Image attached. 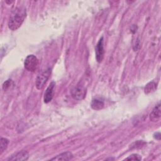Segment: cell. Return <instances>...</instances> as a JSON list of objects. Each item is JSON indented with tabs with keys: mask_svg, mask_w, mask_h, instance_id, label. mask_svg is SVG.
<instances>
[{
	"mask_svg": "<svg viewBox=\"0 0 161 161\" xmlns=\"http://www.w3.org/2000/svg\"><path fill=\"white\" fill-rule=\"evenodd\" d=\"M26 16V9L23 6L16 8L11 13L8 21V27L11 30H16L23 23Z\"/></svg>",
	"mask_w": 161,
	"mask_h": 161,
	"instance_id": "6da1fadb",
	"label": "cell"
},
{
	"mask_svg": "<svg viewBox=\"0 0 161 161\" xmlns=\"http://www.w3.org/2000/svg\"><path fill=\"white\" fill-rule=\"evenodd\" d=\"M25 68L29 72H35L38 67V60L34 55H28L24 62Z\"/></svg>",
	"mask_w": 161,
	"mask_h": 161,
	"instance_id": "3957f363",
	"label": "cell"
},
{
	"mask_svg": "<svg viewBox=\"0 0 161 161\" xmlns=\"http://www.w3.org/2000/svg\"><path fill=\"white\" fill-rule=\"evenodd\" d=\"M86 94V91L82 87L77 86L75 87L71 91V95L72 97L77 100H81L82 99Z\"/></svg>",
	"mask_w": 161,
	"mask_h": 161,
	"instance_id": "52a82bcc",
	"label": "cell"
},
{
	"mask_svg": "<svg viewBox=\"0 0 161 161\" xmlns=\"http://www.w3.org/2000/svg\"><path fill=\"white\" fill-rule=\"evenodd\" d=\"M153 137L157 139V140H160V133L159 132H157L153 135Z\"/></svg>",
	"mask_w": 161,
	"mask_h": 161,
	"instance_id": "9a60e30c",
	"label": "cell"
},
{
	"mask_svg": "<svg viewBox=\"0 0 161 161\" xmlns=\"http://www.w3.org/2000/svg\"><path fill=\"white\" fill-rule=\"evenodd\" d=\"M104 103L103 101L97 98L93 99L91 103V108L94 110H100L103 109L104 107Z\"/></svg>",
	"mask_w": 161,
	"mask_h": 161,
	"instance_id": "30bf717a",
	"label": "cell"
},
{
	"mask_svg": "<svg viewBox=\"0 0 161 161\" xmlns=\"http://www.w3.org/2000/svg\"><path fill=\"white\" fill-rule=\"evenodd\" d=\"M29 157V154L26 150H21L14 155H12L9 158L7 159V160L11 161H24L27 160Z\"/></svg>",
	"mask_w": 161,
	"mask_h": 161,
	"instance_id": "8992f818",
	"label": "cell"
},
{
	"mask_svg": "<svg viewBox=\"0 0 161 161\" xmlns=\"http://www.w3.org/2000/svg\"><path fill=\"white\" fill-rule=\"evenodd\" d=\"M156 89H157L156 83H155L153 81L150 82L145 86V87L144 88V92L146 94H148L149 93H151V92L155 91V90Z\"/></svg>",
	"mask_w": 161,
	"mask_h": 161,
	"instance_id": "8fae6325",
	"label": "cell"
},
{
	"mask_svg": "<svg viewBox=\"0 0 161 161\" xmlns=\"http://www.w3.org/2000/svg\"><path fill=\"white\" fill-rule=\"evenodd\" d=\"M73 155L70 152L62 153L56 157L51 158V160H70L72 159Z\"/></svg>",
	"mask_w": 161,
	"mask_h": 161,
	"instance_id": "9c48e42d",
	"label": "cell"
},
{
	"mask_svg": "<svg viewBox=\"0 0 161 161\" xmlns=\"http://www.w3.org/2000/svg\"><path fill=\"white\" fill-rule=\"evenodd\" d=\"M95 53L96 59L97 62H101L104 55V39L102 36L98 41L96 47H95Z\"/></svg>",
	"mask_w": 161,
	"mask_h": 161,
	"instance_id": "277c9868",
	"label": "cell"
},
{
	"mask_svg": "<svg viewBox=\"0 0 161 161\" xmlns=\"http://www.w3.org/2000/svg\"><path fill=\"white\" fill-rule=\"evenodd\" d=\"M125 160H142V157L137 154V153H133L130 155L128 157L126 158Z\"/></svg>",
	"mask_w": 161,
	"mask_h": 161,
	"instance_id": "4fadbf2b",
	"label": "cell"
},
{
	"mask_svg": "<svg viewBox=\"0 0 161 161\" xmlns=\"http://www.w3.org/2000/svg\"><path fill=\"white\" fill-rule=\"evenodd\" d=\"M50 74H51V69L50 68H48L47 69L42 71L41 73H40L38 75L35 81V86L37 89L40 90L43 89L47 80L48 79L50 75Z\"/></svg>",
	"mask_w": 161,
	"mask_h": 161,
	"instance_id": "7a4b0ae2",
	"label": "cell"
},
{
	"mask_svg": "<svg viewBox=\"0 0 161 161\" xmlns=\"http://www.w3.org/2000/svg\"><path fill=\"white\" fill-rule=\"evenodd\" d=\"M161 113H160V104L158 103L152 109L150 114V119L153 122H157L160 119Z\"/></svg>",
	"mask_w": 161,
	"mask_h": 161,
	"instance_id": "ba28073f",
	"label": "cell"
},
{
	"mask_svg": "<svg viewBox=\"0 0 161 161\" xmlns=\"http://www.w3.org/2000/svg\"><path fill=\"white\" fill-rule=\"evenodd\" d=\"M11 86H13V81L11 79H8L3 84V90L6 91L10 89Z\"/></svg>",
	"mask_w": 161,
	"mask_h": 161,
	"instance_id": "5bb4252c",
	"label": "cell"
},
{
	"mask_svg": "<svg viewBox=\"0 0 161 161\" xmlns=\"http://www.w3.org/2000/svg\"><path fill=\"white\" fill-rule=\"evenodd\" d=\"M9 143V140L6 138H1L0 140V153L1 154L8 147V144Z\"/></svg>",
	"mask_w": 161,
	"mask_h": 161,
	"instance_id": "7c38bea8",
	"label": "cell"
},
{
	"mask_svg": "<svg viewBox=\"0 0 161 161\" xmlns=\"http://www.w3.org/2000/svg\"><path fill=\"white\" fill-rule=\"evenodd\" d=\"M55 87V82L54 81L51 82L44 93L43 101L45 103H48L52 100L54 96Z\"/></svg>",
	"mask_w": 161,
	"mask_h": 161,
	"instance_id": "5b68a950",
	"label": "cell"
}]
</instances>
